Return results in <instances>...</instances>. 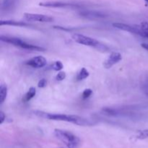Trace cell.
Here are the masks:
<instances>
[{"label": "cell", "mask_w": 148, "mask_h": 148, "mask_svg": "<svg viewBox=\"0 0 148 148\" xmlns=\"http://www.w3.org/2000/svg\"><path fill=\"white\" fill-rule=\"evenodd\" d=\"M34 114L38 116L41 118L47 119L49 120L53 121H66V122L72 123L78 126H92L94 124L93 121L85 119L84 117L79 116L77 115H69V114H52V113L43 112V111H36Z\"/></svg>", "instance_id": "1"}, {"label": "cell", "mask_w": 148, "mask_h": 148, "mask_svg": "<svg viewBox=\"0 0 148 148\" xmlns=\"http://www.w3.org/2000/svg\"><path fill=\"white\" fill-rule=\"evenodd\" d=\"M53 133L55 137L64 144V148H77L80 144V139L70 132L56 129Z\"/></svg>", "instance_id": "2"}, {"label": "cell", "mask_w": 148, "mask_h": 148, "mask_svg": "<svg viewBox=\"0 0 148 148\" xmlns=\"http://www.w3.org/2000/svg\"><path fill=\"white\" fill-rule=\"evenodd\" d=\"M0 40L3 42L10 43V44L13 45V46L21 48V49H26V50L37 51H44L46 50L44 48L41 47V46L30 44V43H27V42L24 41V40L19 38L13 37V36H0Z\"/></svg>", "instance_id": "3"}, {"label": "cell", "mask_w": 148, "mask_h": 148, "mask_svg": "<svg viewBox=\"0 0 148 148\" xmlns=\"http://www.w3.org/2000/svg\"><path fill=\"white\" fill-rule=\"evenodd\" d=\"M72 39L76 43H79V44L87 46H90V47L95 48V49H99V50L106 51L108 49L106 46H104L101 43H100L96 39L92 38L89 37V36L79 34V33H75V34L72 35Z\"/></svg>", "instance_id": "4"}, {"label": "cell", "mask_w": 148, "mask_h": 148, "mask_svg": "<svg viewBox=\"0 0 148 148\" xmlns=\"http://www.w3.org/2000/svg\"><path fill=\"white\" fill-rule=\"evenodd\" d=\"M112 25L115 28L119 29V30H124V31L130 32V33H134V34L140 36L141 37L144 38V33H143V29H142L140 25H129L125 24V23H113Z\"/></svg>", "instance_id": "5"}, {"label": "cell", "mask_w": 148, "mask_h": 148, "mask_svg": "<svg viewBox=\"0 0 148 148\" xmlns=\"http://www.w3.org/2000/svg\"><path fill=\"white\" fill-rule=\"evenodd\" d=\"M24 18L27 22H40V23H51L54 19L50 16L45 14H34V13H25Z\"/></svg>", "instance_id": "6"}, {"label": "cell", "mask_w": 148, "mask_h": 148, "mask_svg": "<svg viewBox=\"0 0 148 148\" xmlns=\"http://www.w3.org/2000/svg\"><path fill=\"white\" fill-rule=\"evenodd\" d=\"M39 5L44 7H53V8H65V7H79V5L77 4L69 2H63V1H44L39 3Z\"/></svg>", "instance_id": "7"}, {"label": "cell", "mask_w": 148, "mask_h": 148, "mask_svg": "<svg viewBox=\"0 0 148 148\" xmlns=\"http://www.w3.org/2000/svg\"><path fill=\"white\" fill-rule=\"evenodd\" d=\"M122 56L119 52H112L103 62V66L106 69H110L121 61Z\"/></svg>", "instance_id": "8"}, {"label": "cell", "mask_w": 148, "mask_h": 148, "mask_svg": "<svg viewBox=\"0 0 148 148\" xmlns=\"http://www.w3.org/2000/svg\"><path fill=\"white\" fill-rule=\"evenodd\" d=\"M46 64H47V60L42 56H34L25 62L26 65L36 69L44 67Z\"/></svg>", "instance_id": "9"}, {"label": "cell", "mask_w": 148, "mask_h": 148, "mask_svg": "<svg viewBox=\"0 0 148 148\" xmlns=\"http://www.w3.org/2000/svg\"><path fill=\"white\" fill-rule=\"evenodd\" d=\"M80 15H82L84 17H86V18L91 19V20H94V19H101L106 17V15L104 13L101 12L92 11V10L81 12Z\"/></svg>", "instance_id": "10"}, {"label": "cell", "mask_w": 148, "mask_h": 148, "mask_svg": "<svg viewBox=\"0 0 148 148\" xmlns=\"http://www.w3.org/2000/svg\"><path fill=\"white\" fill-rule=\"evenodd\" d=\"M4 25H10V26H17V27H31V25L30 23H27V22L23 21H16V20H1L0 21V26Z\"/></svg>", "instance_id": "11"}, {"label": "cell", "mask_w": 148, "mask_h": 148, "mask_svg": "<svg viewBox=\"0 0 148 148\" xmlns=\"http://www.w3.org/2000/svg\"><path fill=\"white\" fill-rule=\"evenodd\" d=\"M7 85L4 84H1L0 86V103H3L6 100L7 96V92H8Z\"/></svg>", "instance_id": "12"}, {"label": "cell", "mask_w": 148, "mask_h": 148, "mask_svg": "<svg viewBox=\"0 0 148 148\" xmlns=\"http://www.w3.org/2000/svg\"><path fill=\"white\" fill-rule=\"evenodd\" d=\"M36 95V89L35 88H30L29 89V90L27 91V93L25 95V96L23 97V101L24 102H28L29 101L32 99V98H34Z\"/></svg>", "instance_id": "13"}, {"label": "cell", "mask_w": 148, "mask_h": 148, "mask_svg": "<svg viewBox=\"0 0 148 148\" xmlns=\"http://www.w3.org/2000/svg\"><path fill=\"white\" fill-rule=\"evenodd\" d=\"M90 73L85 67H82V69L79 70V72H78L77 75V79L78 81H80V80H83V79H87V78L89 77Z\"/></svg>", "instance_id": "14"}, {"label": "cell", "mask_w": 148, "mask_h": 148, "mask_svg": "<svg viewBox=\"0 0 148 148\" xmlns=\"http://www.w3.org/2000/svg\"><path fill=\"white\" fill-rule=\"evenodd\" d=\"M16 1H17V0H3L1 7H2L3 10H9V9H10L13 5H14V4L16 2Z\"/></svg>", "instance_id": "15"}, {"label": "cell", "mask_w": 148, "mask_h": 148, "mask_svg": "<svg viewBox=\"0 0 148 148\" xmlns=\"http://www.w3.org/2000/svg\"><path fill=\"white\" fill-rule=\"evenodd\" d=\"M135 138L137 140H145L148 138V130H142L138 132L137 135L135 136Z\"/></svg>", "instance_id": "16"}, {"label": "cell", "mask_w": 148, "mask_h": 148, "mask_svg": "<svg viewBox=\"0 0 148 148\" xmlns=\"http://www.w3.org/2000/svg\"><path fill=\"white\" fill-rule=\"evenodd\" d=\"M51 67L52 69H53L55 71H61L64 68V65L62 63V62H60V61H56L54 63L52 64Z\"/></svg>", "instance_id": "17"}, {"label": "cell", "mask_w": 148, "mask_h": 148, "mask_svg": "<svg viewBox=\"0 0 148 148\" xmlns=\"http://www.w3.org/2000/svg\"><path fill=\"white\" fill-rule=\"evenodd\" d=\"M140 26H141L143 33H144V38H148V23L147 22H143L140 24Z\"/></svg>", "instance_id": "18"}, {"label": "cell", "mask_w": 148, "mask_h": 148, "mask_svg": "<svg viewBox=\"0 0 148 148\" xmlns=\"http://www.w3.org/2000/svg\"><path fill=\"white\" fill-rule=\"evenodd\" d=\"M92 90L90 88H88V89H85V90L83 91L82 94V99H87V98H90V97L92 95Z\"/></svg>", "instance_id": "19"}, {"label": "cell", "mask_w": 148, "mask_h": 148, "mask_svg": "<svg viewBox=\"0 0 148 148\" xmlns=\"http://www.w3.org/2000/svg\"><path fill=\"white\" fill-rule=\"evenodd\" d=\"M66 75L64 72H59V73L56 75V79L57 81H62L66 78Z\"/></svg>", "instance_id": "20"}, {"label": "cell", "mask_w": 148, "mask_h": 148, "mask_svg": "<svg viewBox=\"0 0 148 148\" xmlns=\"http://www.w3.org/2000/svg\"><path fill=\"white\" fill-rule=\"evenodd\" d=\"M47 85V81H46V79H41L38 83V87L40 88H45Z\"/></svg>", "instance_id": "21"}, {"label": "cell", "mask_w": 148, "mask_h": 148, "mask_svg": "<svg viewBox=\"0 0 148 148\" xmlns=\"http://www.w3.org/2000/svg\"><path fill=\"white\" fill-rule=\"evenodd\" d=\"M6 119V115L3 111H0V124H2Z\"/></svg>", "instance_id": "22"}, {"label": "cell", "mask_w": 148, "mask_h": 148, "mask_svg": "<svg viewBox=\"0 0 148 148\" xmlns=\"http://www.w3.org/2000/svg\"><path fill=\"white\" fill-rule=\"evenodd\" d=\"M141 46H142V47L143 48V49H146V50L148 51V43H142Z\"/></svg>", "instance_id": "23"}, {"label": "cell", "mask_w": 148, "mask_h": 148, "mask_svg": "<svg viewBox=\"0 0 148 148\" xmlns=\"http://www.w3.org/2000/svg\"><path fill=\"white\" fill-rule=\"evenodd\" d=\"M145 1H146V3H147V6H148V0H145Z\"/></svg>", "instance_id": "24"}, {"label": "cell", "mask_w": 148, "mask_h": 148, "mask_svg": "<svg viewBox=\"0 0 148 148\" xmlns=\"http://www.w3.org/2000/svg\"><path fill=\"white\" fill-rule=\"evenodd\" d=\"M146 88H147V90H148V83H147V86H146Z\"/></svg>", "instance_id": "25"}]
</instances>
